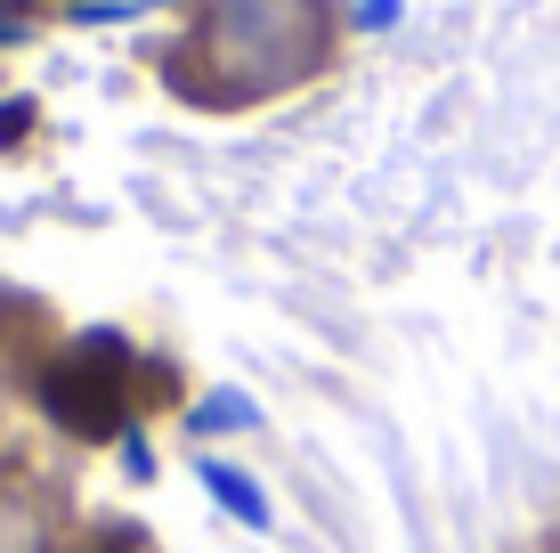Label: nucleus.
Returning a JSON list of instances; mask_svg holds the SVG:
<instances>
[{"mask_svg":"<svg viewBox=\"0 0 560 553\" xmlns=\"http://www.w3.org/2000/svg\"><path fill=\"white\" fill-rule=\"evenodd\" d=\"M325 57V16L317 0H220L196 33V66L203 73H236V90H284Z\"/></svg>","mask_w":560,"mask_h":553,"instance_id":"f257e3e1","label":"nucleus"},{"mask_svg":"<svg viewBox=\"0 0 560 553\" xmlns=\"http://www.w3.org/2000/svg\"><path fill=\"white\" fill-rule=\"evenodd\" d=\"M122 399H130V350L114 334H90L66 367L49 375V415L82 440H106L122 431Z\"/></svg>","mask_w":560,"mask_h":553,"instance_id":"f03ea898","label":"nucleus"},{"mask_svg":"<svg viewBox=\"0 0 560 553\" xmlns=\"http://www.w3.org/2000/svg\"><path fill=\"white\" fill-rule=\"evenodd\" d=\"M0 553H49V529L16 488H0Z\"/></svg>","mask_w":560,"mask_h":553,"instance_id":"7ed1b4c3","label":"nucleus"},{"mask_svg":"<svg viewBox=\"0 0 560 553\" xmlns=\"http://www.w3.org/2000/svg\"><path fill=\"white\" fill-rule=\"evenodd\" d=\"M211 488H220V497H228V512H244V521H260V497H253V488L236 481V472H211Z\"/></svg>","mask_w":560,"mask_h":553,"instance_id":"20e7f679","label":"nucleus"}]
</instances>
